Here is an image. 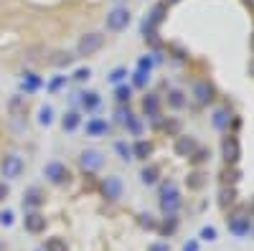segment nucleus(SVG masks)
I'll return each instance as SVG.
<instances>
[{
  "instance_id": "obj_25",
  "label": "nucleus",
  "mask_w": 254,
  "mask_h": 251,
  "mask_svg": "<svg viewBox=\"0 0 254 251\" xmlns=\"http://www.w3.org/2000/svg\"><path fill=\"white\" fill-rule=\"evenodd\" d=\"M38 203H41V193L38 191H31L26 196V205H38Z\"/></svg>"
},
{
  "instance_id": "obj_28",
  "label": "nucleus",
  "mask_w": 254,
  "mask_h": 251,
  "mask_svg": "<svg viewBox=\"0 0 254 251\" xmlns=\"http://www.w3.org/2000/svg\"><path fill=\"white\" fill-rule=\"evenodd\" d=\"M117 99H120V101L130 99V87H120V89H117Z\"/></svg>"
},
{
  "instance_id": "obj_15",
  "label": "nucleus",
  "mask_w": 254,
  "mask_h": 251,
  "mask_svg": "<svg viewBox=\"0 0 254 251\" xmlns=\"http://www.w3.org/2000/svg\"><path fill=\"white\" fill-rule=\"evenodd\" d=\"M84 99H81V104H84V107H87V109H97L99 107V97L94 94V92H89V94H81Z\"/></svg>"
},
{
  "instance_id": "obj_5",
  "label": "nucleus",
  "mask_w": 254,
  "mask_h": 251,
  "mask_svg": "<svg viewBox=\"0 0 254 251\" xmlns=\"http://www.w3.org/2000/svg\"><path fill=\"white\" fill-rule=\"evenodd\" d=\"M44 175H46L54 185H61L64 180L69 178V170H66V165H61L59 160H51V162L44 167Z\"/></svg>"
},
{
  "instance_id": "obj_20",
  "label": "nucleus",
  "mask_w": 254,
  "mask_h": 251,
  "mask_svg": "<svg viewBox=\"0 0 254 251\" xmlns=\"http://www.w3.org/2000/svg\"><path fill=\"white\" fill-rule=\"evenodd\" d=\"M168 101H171V107H176V109H181L183 104H186V99H183L181 92H171V94H168Z\"/></svg>"
},
{
  "instance_id": "obj_4",
  "label": "nucleus",
  "mask_w": 254,
  "mask_h": 251,
  "mask_svg": "<svg viewBox=\"0 0 254 251\" xmlns=\"http://www.w3.org/2000/svg\"><path fill=\"white\" fill-rule=\"evenodd\" d=\"M79 162H81V167L87 173H94V170H99V167L104 165V155L99 150H84L79 155Z\"/></svg>"
},
{
  "instance_id": "obj_10",
  "label": "nucleus",
  "mask_w": 254,
  "mask_h": 251,
  "mask_svg": "<svg viewBox=\"0 0 254 251\" xmlns=\"http://www.w3.org/2000/svg\"><path fill=\"white\" fill-rule=\"evenodd\" d=\"M224 157H226V162H237V160L242 157L239 140H237V137H226V140H224Z\"/></svg>"
},
{
  "instance_id": "obj_34",
  "label": "nucleus",
  "mask_w": 254,
  "mask_h": 251,
  "mask_svg": "<svg viewBox=\"0 0 254 251\" xmlns=\"http://www.w3.org/2000/svg\"><path fill=\"white\" fill-rule=\"evenodd\" d=\"M5 198H8V185L0 183V201H5Z\"/></svg>"
},
{
  "instance_id": "obj_11",
  "label": "nucleus",
  "mask_w": 254,
  "mask_h": 251,
  "mask_svg": "<svg viewBox=\"0 0 254 251\" xmlns=\"http://www.w3.org/2000/svg\"><path fill=\"white\" fill-rule=\"evenodd\" d=\"M23 226H26V231H31V234H41L46 228V218L41 213H28L23 218Z\"/></svg>"
},
{
  "instance_id": "obj_17",
  "label": "nucleus",
  "mask_w": 254,
  "mask_h": 251,
  "mask_svg": "<svg viewBox=\"0 0 254 251\" xmlns=\"http://www.w3.org/2000/svg\"><path fill=\"white\" fill-rule=\"evenodd\" d=\"M76 127H79V114L71 112V114L64 117V130H69V132H71V130H76Z\"/></svg>"
},
{
  "instance_id": "obj_33",
  "label": "nucleus",
  "mask_w": 254,
  "mask_h": 251,
  "mask_svg": "<svg viewBox=\"0 0 254 251\" xmlns=\"http://www.w3.org/2000/svg\"><path fill=\"white\" fill-rule=\"evenodd\" d=\"M183 251H198V241H188V244L183 246Z\"/></svg>"
},
{
  "instance_id": "obj_13",
  "label": "nucleus",
  "mask_w": 254,
  "mask_h": 251,
  "mask_svg": "<svg viewBox=\"0 0 254 251\" xmlns=\"http://www.w3.org/2000/svg\"><path fill=\"white\" fill-rule=\"evenodd\" d=\"M140 178H142V183H145V185H155V183H158V178H160V170H158L155 165H147L145 170L140 173Z\"/></svg>"
},
{
  "instance_id": "obj_27",
  "label": "nucleus",
  "mask_w": 254,
  "mask_h": 251,
  "mask_svg": "<svg viewBox=\"0 0 254 251\" xmlns=\"http://www.w3.org/2000/svg\"><path fill=\"white\" fill-rule=\"evenodd\" d=\"M0 223H3V226H13V211H3V213H0Z\"/></svg>"
},
{
  "instance_id": "obj_16",
  "label": "nucleus",
  "mask_w": 254,
  "mask_h": 251,
  "mask_svg": "<svg viewBox=\"0 0 254 251\" xmlns=\"http://www.w3.org/2000/svg\"><path fill=\"white\" fill-rule=\"evenodd\" d=\"M46 251H69V249H66V241L64 239H49L46 241Z\"/></svg>"
},
{
  "instance_id": "obj_22",
  "label": "nucleus",
  "mask_w": 254,
  "mask_h": 251,
  "mask_svg": "<svg viewBox=\"0 0 254 251\" xmlns=\"http://www.w3.org/2000/svg\"><path fill=\"white\" fill-rule=\"evenodd\" d=\"M201 239L203 241H216V228L214 226H203L201 228Z\"/></svg>"
},
{
  "instance_id": "obj_30",
  "label": "nucleus",
  "mask_w": 254,
  "mask_h": 251,
  "mask_svg": "<svg viewBox=\"0 0 254 251\" xmlns=\"http://www.w3.org/2000/svg\"><path fill=\"white\" fill-rule=\"evenodd\" d=\"M147 251H171V246H168V244H150Z\"/></svg>"
},
{
  "instance_id": "obj_6",
  "label": "nucleus",
  "mask_w": 254,
  "mask_h": 251,
  "mask_svg": "<svg viewBox=\"0 0 254 251\" xmlns=\"http://www.w3.org/2000/svg\"><path fill=\"white\" fill-rule=\"evenodd\" d=\"M229 231L234 234V236H247L252 231V221L247 213H234L229 218Z\"/></svg>"
},
{
  "instance_id": "obj_32",
  "label": "nucleus",
  "mask_w": 254,
  "mask_h": 251,
  "mask_svg": "<svg viewBox=\"0 0 254 251\" xmlns=\"http://www.w3.org/2000/svg\"><path fill=\"white\" fill-rule=\"evenodd\" d=\"M190 178H193V180H190V185H193V188H201V185H203V180H201L203 175H198V173H196V175H190Z\"/></svg>"
},
{
  "instance_id": "obj_26",
  "label": "nucleus",
  "mask_w": 254,
  "mask_h": 251,
  "mask_svg": "<svg viewBox=\"0 0 254 251\" xmlns=\"http://www.w3.org/2000/svg\"><path fill=\"white\" fill-rule=\"evenodd\" d=\"M125 74H127L125 69H115V71L110 74V81H112V84H120V81L125 79Z\"/></svg>"
},
{
  "instance_id": "obj_12",
  "label": "nucleus",
  "mask_w": 254,
  "mask_h": 251,
  "mask_svg": "<svg viewBox=\"0 0 254 251\" xmlns=\"http://www.w3.org/2000/svg\"><path fill=\"white\" fill-rule=\"evenodd\" d=\"M193 97H196L198 104H208L211 99H214V89H211L208 81H198L196 87H193Z\"/></svg>"
},
{
  "instance_id": "obj_37",
  "label": "nucleus",
  "mask_w": 254,
  "mask_h": 251,
  "mask_svg": "<svg viewBox=\"0 0 254 251\" xmlns=\"http://www.w3.org/2000/svg\"><path fill=\"white\" fill-rule=\"evenodd\" d=\"M252 231H254V223H252Z\"/></svg>"
},
{
  "instance_id": "obj_19",
  "label": "nucleus",
  "mask_w": 254,
  "mask_h": 251,
  "mask_svg": "<svg viewBox=\"0 0 254 251\" xmlns=\"http://www.w3.org/2000/svg\"><path fill=\"white\" fill-rule=\"evenodd\" d=\"M226 122H229V114H226L224 109H219V112L214 114V127H216V130H224Z\"/></svg>"
},
{
  "instance_id": "obj_7",
  "label": "nucleus",
  "mask_w": 254,
  "mask_h": 251,
  "mask_svg": "<svg viewBox=\"0 0 254 251\" xmlns=\"http://www.w3.org/2000/svg\"><path fill=\"white\" fill-rule=\"evenodd\" d=\"M181 196H178V191H173V193H160V211L165 213V216H176L178 213V208H181Z\"/></svg>"
},
{
  "instance_id": "obj_8",
  "label": "nucleus",
  "mask_w": 254,
  "mask_h": 251,
  "mask_svg": "<svg viewBox=\"0 0 254 251\" xmlns=\"http://www.w3.org/2000/svg\"><path fill=\"white\" fill-rule=\"evenodd\" d=\"M102 191H104V196H107L110 201H117V198H122V180L120 178H107L102 183Z\"/></svg>"
},
{
  "instance_id": "obj_1",
  "label": "nucleus",
  "mask_w": 254,
  "mask_h": 251,
  "mask_svg": "<svg viewBox=\"0 0 254 251\" xmlns=\"http://www.w3.org/2000/svg\"><path fill=\"white\" fill-rule=\"evenodd\" d=\"M102 46H104V36H102V33H87V36L79 38L76 51H79V56H92V53H97Z\"/></svg>"
},
{
  "instance_id": "obj_9",
  "label": "nucleus",
  "mask_w": 254,
  "mask_h": 251,
  "mask_svg": "<svg viewBox=\"0 0 254 251\" xmlns=\"http://www.w3.org/2000/svg\"><path fill=\"white\" fill-rule=\"evenodd\" d=\"M196 150H198V145H196L193 137H178V140H176V152H178L181 157H193Z\"/></svg>"
},
{
  "instance_id": "obj_2",
  "label": "nucleus",
  "mask_w": 254,
  "mask_h": 251,
  "mask_svg": "<svg viewBox=\"0 0 254 251\" xmlns=\"http://www.w3.org/2000/svg\"><path fill=\"white\" fill-rule=\"evenodd\" d=\"M0 173H3V178H20V173H23V160H20L18 155H5L3 162H0Z\"/></svg>"
},
{
  "instance_id": "obj_3",
  "label": "nucleus",
  "mask_w": 254,
  "mask_h": 251,
  "mask_svg": "<svg viewBox=\"0 0 254 251\" xmlns=\"http://www.w3.org/2000/svg\"><path fill=\"white\" fill-rule=\"evenodd\" d=\"M127 23H130V10L127 8H112L107 13V28L110 31H122V28H127Z\"/></svg>"
},
{
  "instance_id": "obj_31",
  "label": "nucleus",
  "mask_w": 254,
  "mask_h": 251,
  "mask_svg": "<svg viewBox=\"0 0 254 251\" xmlns=\"http://www.w3.org/2000/svg\"><path fill=\"white\" fill-rule=\"evenodd\" d=\"M145 79H147V74H145V69H140V71H137V76H135V84H137V87H142Z\"/></svg>"
},
{
  "instance_id": "obj_21",
  "label": "nucleus",
  "mask_w": 254,
  "mask_h": 251,
  "mask_svg": "<svg viewBox=\"0 0 254 251\" xmlns=\"http://www.w3.org/2000/svg\"><path fill=\"white\" fill-rule=\"evenodd\" d=\"M145 112L150 114V117L158 114V99H155V97H147V99H145Z\"/></svg>"
},
{
  "instance_id": "obj_36",
  "label": "nucleus",
  "mask_w": 254,
  "mask_h": 251,
  "mask_svg": "<svg viewBox=\"0 0 254 251\" xmlns=\"http://www.w3.org/2000/svg\"><path fill=\"white\" fill-rule=\"evenodd\" d=\"M165 3H178V0H165Z\"/></svg>"
},
{
  "instance_id": "obj_35",
  "label": "nucleus",
  "mask_w": 254,
  "mask_h": 251,
  "mask_svg": "<svg viewBox=\"0 0 254 251\" xmlns=\"http://www.w3.org/2000/svg\"><path fill=\"white\" fill-rule=\"evenodd\" d=\"M0 251H5V246H3V241H0Z\"/></svg>"
},
{
  "instance_id": "obj_14",
  "label": "nucleus",
  "mask_w": 254,
  "mask_h": 251,
  "mask_svg": "<svg viewBox=\"0 0 254 251\" xmlns=\"http://www.w3.org/2000/svg\"><path fill=\"white\" fill-rule=\"evenodd\" d=\"M150 152H153L150 142H142V140H140V142L135 145V148H132V155H135V157H140V160H147V155H150Z\"/></svg>"
},
{
  "instance_id": "obj_24",
  "label": "nucleus",
  "mask_w": 254,
  "mask_h": 251,
  "mask_svg": "<svg viewBox=\"0 0 254 251\" xmlns=\"http://www.w3.org/2000/svg\"><path fill=\"white\" fill-rule=\"evenodd\" d=\"M117 152L122 155V160H130V157H132V150H130V148H127V145H125V142H117Z\"/></svg>"
},
{
  "instance_id": "obj_23",
  "label": "nucleus",
  "mask_w": 254,
  "mask_h": 251,
  "mask_svg": "<svg viewBox=\"0 0 254 251\" xmlns=\"http://www.w3.org/2000/svg\"><path fill=\"white\" fill-rule=\"evenodd\" d=\"M51 119H54V109L44 107V109H41V124H51Z\"/></svg>"
},
{
  "instance_id": "obj_18",
  "label": "nucleus",
  "mask_w": 254,
  "mask_h": 251,
  "mask_svg": "<svg viewBox=\"0 0 254 251\" xmlns=\"http://www.w3.org/2000/svg\"><path fill=\"white\" fill-rule=\"evenodd\" d=\"M89 135H102V132H107V122H102V119H94L92 124H89Z\"/></svg>"
},
{
  "instance_id": "obj_29",
  "label": "nucleus",
  "mask_w": 254,
  "mask_h": 251,
  "mask_svg": "<svg viewBox=\"0 0 254 251\" xmlns=\"http://www.w3.org/2000/svg\"><path fill=\"white\" fill-rule=\"evenodd\" d=\"M89 74H92L89 69H79V71L74 74V79H76V81H84V79H89Z\"/></svg>"
}]
</instances>
